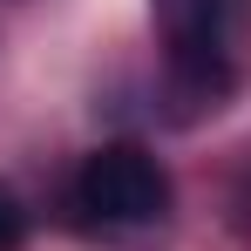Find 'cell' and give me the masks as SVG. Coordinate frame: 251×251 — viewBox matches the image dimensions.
I'll return each instance as SVG.
<instances>
[{
  "label": "cell",
  "mask_w": 251,
  "mask_h": 251,
  "mask_svg": "<svg viewBox=\"0 0 251 251\" xmlns=\"http://www.w3.org/2000/svg\"><path fill=\"white\" fill-rule=\"evenodd\" d=\"M176 116L224 109L251 75V0H150Z\"/></svg>",
  "instance_id": "6da1fadb"
},
{
  "label": "cell",
  "mask_w": 251,
  "mask_h": 251,
  "mask_svg": "<svg viewBox=\"0 0 251 251\" xmlns=\"http://www.w3.org/2000/svg\"><path fill=\"white\" fill-rule=\"evenodd\" d=\"M170 204H176V183L143 143H102L68 176V224L88 231V238L156 231L170 217Z\"/></svg>",
  "instance_id": "7a4b0ae2"
},
{
  "label": "cell",
  "mask_w": 251,
  "mask_h": 251,
  "mask_svg": "<svg viewBox=\"0 0 251 251\" xmlns=\"http://www.w3.org/2000/svg\"><path fill=\"white\" fill-rule=\"evenodd\" d=\"M27 245V204L0 183V251H21Z\"/></svg>",
  "instance_id": "3957f363"
},
{
  "label": "cell",
  "mask_w": 251,
  "mask_h": 251,
  "mask_svg": "<svg viewBox=\"0 0 251 251\" xmlns=\"http://www.w3.org/2000/svg\"><path fill=\"white\" fill-rule=\"evenodd\" d=\"M231 217H238V231L251 238V150L238 156V170H231Z\"/></svg>",
  "instance_id": "277c9868"
}]
</instances>
